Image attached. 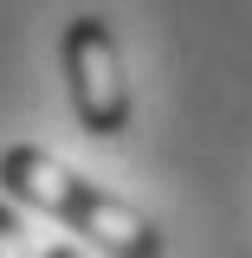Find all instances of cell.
<instances>
[{
  "instance_id": "obj_1",
  "label": "cell",
  "mask_w": 252,
  "mask_h": 258,
  "mask_svg": "<svg viewBox=\"0 0 252 258\" xmlns=\"http://www.w3.org/2000/svg\"><path fill=\"white\" fill-rule=\"evenodd\" d=\"M0 187H7V200L39 207V213L65 220L71 232H84V245H97L110 258H162V226L142 207L104 194L97 181H84L78 168H65L39 142H13L0 155Z\"/></svg>"
},
{
  "instance_id": "obj_4",
  "label": "cell",
  "mask_w": 252,
  "mask_h": 258,
  "mask_svg": "<svg viewBox=\"0 0 252 258\" xmlns=\"http://www.w3.org/2000/svg\"><path fill=\"white\" fill-rule=\"evenodd\" d=\"M39 258H110V252H97V245H45Z\"/></svg>"
},
{
  "instance_id": "obj_3",
  "label": "cell",
  "mask_w": 252,
  "mask_h": 258,
  "mask_svg": "<svg viewBox=\"0 0 252 258\" xmlns=\"http://www.w3.org/2000/svg\"><path fill=\"white\" fill-rule=\"evenodd\" d=\"M0 258H39L32 252V239H26V226H20V213L0 200Z\"/></svg>"
},
{
  "instance_id": "obj_2",
  "label": "cell",
  "mask_w": 252,
  "mask_h": 258,
  "mask_svg": "<svg viewBox=\"0 0 252 258\" xmlns=\"http://www.w3.org/2000/svg\"><path fill=\"white\" fill-rule=\"evenodd\" d=\"M65 52V84H71V110L91 136H123L129 129V78H123V52L117 32L104 26L97 13H78L59 39Z\"/></svg>"
}]
</instances>
